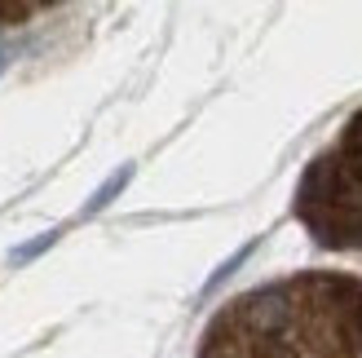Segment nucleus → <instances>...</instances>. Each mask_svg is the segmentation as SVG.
Wrapping results in <instances>:
<instances>
[{
  "instance_id": "nucleus-1",
  "label": "nucleus",
  "mask_w": 362,
  "mask_h": 358,
  "mask_svg": "<svg viewBox=\"0 0 362 358\" xmlns=\"http://www.w3.org/2000/svg\"><path fill=\"white\" fill-rule=\"evenodd\" d=\"M194 358H362V279L300 270L226 301Z\"/></svg>"
},
{
  "instance_id": "nucleus-2",
  "label": "nucleus",
  "mask_w": 362,
  "mask_h": 358,
  "mask_svg": "<svg viewBox=\"0 0 362 358\" xmlns=\"http://www.w3.org/2000/svg\"><path fill=\"white\" fill-rule=\"evenodd\" d=\"M296 217L314 243L362 253V111L305 168L296 186Z\"/></svg>"
},
{
  "instance_id": "nucleus-3",
  "label": "nucleus",
  "mask_w": 362,
  "mask_h": 358,
  "mask_svg": "<svg viewBox=\"0 0 362 358\" xmlns=\"http://www.w3.org/2000/svg\"><path fill=\"white\" fill-rule=\"evenodd\" d=\"M62 0H0V27H18V23H31L35 13H45Z\"/></svg>"
},
{
  "instance_id": "nucleus-4",
  "label": "nucleus",
  "mask_w": 362,
  "mask_h": 358,
  "mask_svg": "<svg viewBox=\"0 0 362 358\" xmlns=\"http://www.w3.org/2000/svg\"><path fill=\"white\" fill-rule=\"evenodd\" d=\"M129 182H133V164H124V168H119V173L111 177V182H106V186H102V190L93 195V200H88V204H84V212H102V208H106V204H111V200H115V195H119L124 186H129Z\"/></svg>"
},
{
  "instance_id": "nucleus-5",
  "label": "nucleus",
  "mask_w": 362,
  "mask_h": 358,
  "mask_svg": "<svg viewBox=\"0 0 362 358\" xmlns=\"http://www.w3.org/2000/svg\"><path fill=\"white\" fill-rule=\"evenodd\" d=\"M53 239H58V230H49V235H40V239H35V243H27V248H18V253H13V261H31V257L40 253V248H49Z\"/></svg>"
}]
</instances>
